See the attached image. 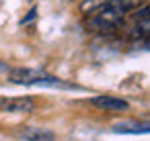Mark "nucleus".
I'll return each mask as SVG.
<instances>
[{
  "mask_svg": "<svg viewBox=\"0 0 150 141\" xmlns=\"http://www.w3.org/2000/svg\"><path fill=\"white\" fill-rule=\"evenodd\" d=\"M47 74L41 70H29V68H19L11 72V80L15 84H27V86H39L41 80H45Z\"/></svg>",
  "mask_w": 150,
  "mask_h": 141,
  "instance_id": "1",
  "label": "nucleus"
},
{
  "mask_svg": "<svg viewBox=\"0 0 150 141\" xmlns=\"http://www.w3.org/2000/svg\"><path fill=\"white\" fill-rule=\"evenodd\" d=\"M35 108L33 100L27 96H13L0 100V110L2 112H31Z\"/></svg>",
  "mask_w": 150,
  "mask_h": 141,
  "instance_id": "2",
  "label": "nucleus"
},
{
  "mask_svg": "<svg viewBox=\"0 0 150 141\" xmlns=\"http://www.w3.org/2000/svg\"><path fill=\"white\" fill-rule=\"evenodd\" d=\"M121 19H123V15H121L119 10H115V8L103 4V6L99 8L97 17H95V25H99V27H115Z\"/></svg>",
  "mask_w": 150,
  "mask_h": 141,
  "instance_id": "3",
  "label": "nucleus"
},
{
  "mask_svg": "<svg viewBox=\"0 0 150 141\" xmlns=\"http://www.w3.org/2000/svg\"><path fill=\"white\" fill-rule=\"evenodd\" d=\"M91 102H93V106L103 108V110H127L129 108L127 100L117 98V96H95Z\"/></svg>",
  "mask_w": 150,
  "mask_h": 141,
  "instance_id": "4",
  "label": "nucleus"
},
{
  "mask_svg": "<svg viewBox=\"0 0 150 141\" xmlns=\"http://www.w3.org/2000/svg\"><path fill=\"white\" fill-rule=\"evenodd\" d=\"M19 137L25 141H56V133L43 127H25L19 131Z\"/></svg>",
  "mask_w": 150,
  "mask_h": 141,
  "instance_id": "5",
  "label": "nucleus"
},
{
  "mask_svg": "<svg viewBox=\"0 0 150 141\" xmlns=\"http://www.w3.org/2000/svg\"><path fill=\"white\" fill-rule=\"evenodd\" d=\"M113 133H132V135L150 133V123H129V121L115 123L113 125Z\"/></svg>",
  "mask_w": 150,
  "mask_h": 141,
  "instance_id": "6",
  "label": "nucleus"
},
{
  "mask_svg": "<svg viewBox=\"0 0 150 141\" xmlns=\"http://www.w3.org/2000/svg\"><path fill=\"white\" fill-rule=\"evenodd\" d=\"M144 2H146V0H109V2H107V6H111V8L119 10L121 15H125V13L138 10V8H140Z\"/></svg>",
  "mask_w": 150,
  "mask_h": 141,
  "instance_id": "7",
  "label": "nucleus"
},
{
  "mask_svg": "<svg viewBox=\"0 0 150 141\" xmlns=\"http://www.w3.org/2000/svg\"><path fill=\"white\" fill-rule=\"evenodd\" d=\"M136 31H138L140 37H148V35H150V17L140 19V23L136 25Z\"/></svg>",
  "mask_w": 150,
  "mask_h": 141,
  "instance_id": "8",
  "label": "nucleus"
},
{
  "mask_svg": "<svg viewBox=\"0 0 150 141\" xmlns=\"http://www.w3.org/2000/svg\"><path fill=\"white\" fill-rule=\"evenodd\" d=\"M146 17H150V6H146L138 13V19H146Z\"/></svg>",
  "mask_w": 150,
  "mask_h": 141,
  "instance_id": "9",
  "label": "nucleus"
},
{
  "mask_svg": "<svg viewBox=\"0 0 150 141\" xmlns=\"http://www.w3.org/2000/svg\"><path fill=\"white\" fill-rule=\"evenodd\" d=\"M35 15H37V8H33V10H31V13H29V17H27V19H23V21H21V23H23V25H25V23H29V21H31V19H35Z\"/></svg>",
  "mask_w": 150,
  "mask_h": 141,
  "instance_id": "10",
  "label": "nucleus"
}]
</instances>
